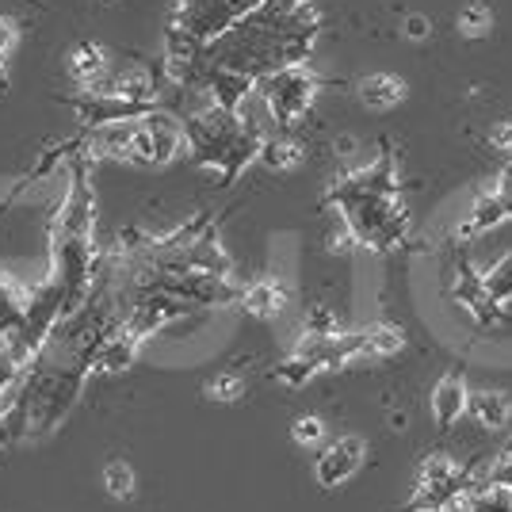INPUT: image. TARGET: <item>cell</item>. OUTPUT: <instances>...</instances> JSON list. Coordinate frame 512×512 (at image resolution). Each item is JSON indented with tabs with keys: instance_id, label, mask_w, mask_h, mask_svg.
Wrapping results in <instances>:
<instances>
[{
	"instance_id": "obj_1",
	"label": "cell",
	"mask_w": 512,
	"mask_h": 512,
	"mask_svg": "<svg viewBox=\"0 0 512 512\" xmlns=\"http://www.w3.org/2000/svg\"><path fill=\"white\" fill-rule=\"evenodd\" d=\"M318 12L310 0H260L195 65V88L222 111H241L264 77L302 65L318 39Z\"/></svg>"
},
{
	"instance_id": "obj_2",
	"label": "cell",
	"mask_w": 512,
	"mask_h": 512,
	"mask_svg": "<svg viewBox=\"0 0 512 512\" xmlns=\"http://www.w3.org/2000/svg\"><path fill=\"white\" fill-rule=\"evenodd\" d=\"M69 188L62 211L54 218L50 234V279L62 287L65 318L77 314L96 291L100 279V245H96V195H92V153L85 150V134L77 138L73 153L65 157Z\"/></svg>"
},
{
	"instance_id": "obj_3",
	"label": "cell",
	"mask_w": 512,
	"mask_h": 512,
	"mask_svg": "<svg viewBox=\"0 0 512 512\" xmlns=\"http://www.w3.org/2000/svg\"><path fill=\"white\" fill-rule=\"evenodd\" d=\"M180 123H184V142L192 146L195 165L218 172V188L237 184V176L264 150V134L253 119H245L241 111H222L218 104H211L207 92H203V104L188 107L180 115Z\"/></svg>"
},
{
	"instance_id": "obj_4",
	"label": "cell",
	"mask_w": 512,
	"mask_h": 512,
	"mask_svg": "<svg viewBox=\"0 0 512 512\" xmlns=\"http://www.w3.org/2000/svg\"><path fill=\"white\" fill-rule=\"evenodd\" d=\"M260 0H176L165 23V77L195 88V65L230 27L245 20Z\"/></svg>"
},
{
	"instance_id": "obj_5",
	"label": "cell",
	"mask_w": 512,
	"mask_h": 512,
	"mask_svg": "<svg viewBox=\"0 0 512 512\" xmlns=\"http://www.w3.org/2000/svg\"><path fill=\"white\" fill-rule=\"evenodd\" d=\"M344 222V234L352 245H363L371 253H398L409 249V211L398 195H375L337 207Z\"/></svg>"
},
{
	"instance_id": "obj_6",
	"label": "cell",
	"mask_w": 512,
	"mask_h": 512,
	"mask_svg": "<svg viewBox=\"0 0 512 512\" xmlns=\"http://www.w3.org/2000/svg\"><path fill=\"white\" fill-rule=\"evenodd\" d=\"M478 490L474 474L459 463H451L448 455H428L417 470V486L409 497L406 512H448L459 509L467 501V493Z\"/></svg>"
},
{
	"instance_id": "obj_7",
	"label": "cell",
	"mask_w": 512,
	"mask_h": 512,
	"mask_svg": "<svg viewBox=\"0 0 512 512\" xmlns=\"http://www.w3.org/2000/svg\"><path fill=\"white\" fill-rule=\"evenodd\" d=\"M325 85L318 73H310L306 65H287V69H279L272 77H264L256 92H260V100L264 107L272 111V119H276L279 127H295L302 115L314 107V96H318V88Z\"/></svg>"
},
{
	"instance_id": "obj_8",
	"label": "cell",
	"mask_w": 512,
	"mask_h": 512,
	"mask_svg": "<svg viewBox=\"0 0 512 512\" xmlns=\"http://www.w3.org/2000/svg\"><path fill=\"white\" fill-rule=\"evenodd\" d=\"M375 195H398V165H394V153L383 150L371 165L344 172L341 180L329 188V203L344 207V203H356V199H375Z\"/></svg>"
},
{
	"instance_id": "obj_9",
	"label": "cell",
	"mask_w": 512,
	"mask_h": 512,
	"mask_svg": "<svg viewBox=\"0 0 512 512\" xmlns=\"http://www.w3.org/2000/svg\"><path fill=\"white\" fill-rule=\"evenodd\" d=\"M360 467H363V440L360 436H337V440L321 444L318 459H314V478H318V486H325V490H337Z\"/></svg>"
},
{
	"instance_id": "obj_10",
	"label": "cell",
	"mask_w": 512,
	"mask_h": 512,
	"mask_svg": "<svg viewBox=\"0 0 512 512\" xmlns=\"http://www.w3.org/2000/svg\"><path fill=\"white\" fill-rule=\"evenodd\" d=\"M451 299L459 302L478 325H486V329L505 318V314H501L505 306H497V302L486 295V283H482V276L474 272L470 260H459V272H455V283H451Z\"/></svg>"
},
{
	"instance_id": "obj_11",
	"label": "cell",
	"mask_w": 512,
	"mask_h": 512,
	"mask_svg": "<svg viewBox=\"0 0 512 512\" xmlns=\"http://www.w3.org/2000/svg\"><path fill=\"white\" fill-rule=\"evenodd\" d=\"M467 379H463V371H451V375H444L440 383H436V390H432V417H436V428L440 432H451L455 428V421L467 413Z\"/></svg>"
},
{
	"instance_id": "obj_12",
	"label": "cell",
	"mask_w": 512,
	"mask_h": 512,
	"mask_svg": "<svg viewBox=\"0 0 512 512\" xmlns=\"http://www.w3.org/2000/svg\"><path fill=\"white\" fill-rule=\"evenodd\" d=\"M287 287L279 283V279H253V283H241V295H237V302L249 310V314H256V318H276L279 310L287 306Z\"/></svg>"
},
{
	"instance_id": "obj_13",
	"label": "cell",
	"mask_w": 512,
	"mask_h": 512,
	"mask_svg": "<svg viewBox=\"0 0 512 512\" xmlns=\"http://www.w3.org/2000/svg\"><path fill=\"white\" fill-rule=\"evenodd\" d=\"M406 348V333L394 321H375L360 329V360H386Z\"/></svg>"
},
{
	"instance_id": "obj_14",
	"label": "cell",
	"mask_w": 512,
	"mask_h": 512,
	"mask_svg": "<svg viewBox=\"0 0 512 512\" xmlns=\"http://www.w3.org/2000/svg\"><path fill=\"white\" fill-rule=\"evenodd\" d=\"M505 218H509V211H505L501 195H497V192H482L478 199H474L470 214L463 218V226H459V237H482V234H490L493 226H501Z\"/></svg>"
},
{
	"instance_id": "obj_15",
	"label": "cell",
	"mask_w": 512,
	"mask_h": 512,
	"mask_svg": "<svg viewBox=\"0 0 512 512\" xmlns=\"http://www.w3.org/2000/svg\"><path fill=\"white\" fill-rule=\"evenodd\" d=\"M467 413L478 425H486L497 432V428L509 425L512 402H509V394H501V390H474L467 398Z\"/></svg>"
},
{
	"instance_id": "obj_16",
	"label": "cell",
	"mask_w": 512,
	"mask_h": 512,
	"mask_svg": "<svg viewBox=\"0 0 512 512\" xmlns=\"http://www.w3.org/2000/svg\"><path fill=\"white\" fill-rule=\"evenodd\" d=\"M360 100L371 111H386V107L402 104V96H406V81H398V77H390V73H367L360 85Z\"/></svg>"
},
{
	"instance_id": "obj_17",
	"label": "cell",
	"mask_w": 512,
	"mask_h": 512,
	"mask_svg": "<svg viewBox=\"0 0 512 512\" xmlns=\"http://www.w3.org/2000/svg\"><path fill=\"white\" fill-rule=\"evenodd\" d=\"M459 509L463 512H512V490L478 482V490H470L467 501H463Z\"/></svg>"
},
{
	"instance_id": "obj_18",
	"label": "cell",
	"mask_w": 512,
	"mask_h": 512,
	"mask_svg": "<svg viewBox=\"0 0 512 512\" xmlns=\"http://www.w3.org/2000/svg\"><path fill=\"white\" fill-rule=\"evenodd\" d=\"M264 161L272 165V169H295L302 161V146L295 134H279V138H272V142H264Z\"/></svg>"
},
{
	"instance_id": "obj_19",
	"label": "cell",
	"mask_w": 512,
	"mask_h": 512,
	"mask_svg": "<svg viewBox=\"0 0 512 512\" xmlns=\"http://www.w3.org/2000/svg\"><path fill=\"white\" fill-rule=\"evenodd\" d=\"M482 283H486V295H490L497 306H505V302H512V253L501 256L497 264H493L490 272L482 276Z\"/></svg>"
},
{
	"instance_id": "obj_20",
	"label": "cell",
	"mask_w": 512,
	"mask_h": 512,
	"mask_svg": "<svg viewBox=\"0 0 512 512\" xmlns=\"http://www.w3.org/2000/svg\"><path fill=\"white\" fill-rule=\"evenodd\" d=\"M493 27V12L482 4V0H470L467 8L459 12V31L470 35V39H478V35H486Z\"/></svg>"
},
{
	"instance_id": "obj_21",
	"label": "cell",
	"mask_w": 512,
	"mask_h": 512,
	"mask_svg": "<svg viewBox=\"0 0 512 512\" xmlns=\"http://www.w3.org/2000/svg\"><path fill=\"white\" fill-rule=\"evenodd\" d=\"M104 486L111 497H130V493H134V470H130L127 463H111V467L104 470Z\"/></svg>"
},
{
	"instance_id": "obj_22",
	"label": "cell",
	"mask_w": 512,
	"mask_h": 512,
	"mask_svg": "<svg viewBox=\"0 0 512 512\" xmlns=\"http://www.w3.org/2000/svg\"><path fill=\"white\" fill-rule=\"evenodd\" d=\"M16 39H20L16 20H0V88H4V69H8L12 50H16Z\"/></svg>"
},
{
	"instance_id": "obj_23",
	"label": "cell",
	"mask_w": 512,
	"mask_h": 512,
	"mask_svg": "<svg viewBox=\"0 0 512 512\" xmlns=\"http://www.w3.org/2000/svg\"><path fill=\"white\" fill-rule=\"evenodd\" d=\"M207 390H211V398H218V402H237L241 390H245V383H241L237 375H214Z\"/></svg>"
},
{
	"instance_id": "obj_24",
	"label": "cell",
	"mask_w": 512,
	"mask_h": 512,
	"mask_svg": "<svg viewBox=\"0 0 512 512\" xmlns=\"http://www.w3.org/2000/svg\"><path fill=\"white\" fill-rule=\"evenodd\" d=\"M486 486H501V490H512V451L509 455H501L490 470H486V478H482Z\"/></svg>"
},
{
	"instance_id": "obj_25",
	"label": "cell",
	"mask_w": 512,
	"mask_h": 512,
	"mask_svg": "<svg viewBox=\"0 0 512 512\" xmlns=\"http://www.w3.org/2000/svg\"><path fill=\"white\" fill-rule=\"evenodd\" d=\"M295 440L299 444H321L325 440V425H321L318 417H302L299 425H295Z\"/></svg>"
},
{
	"instance_id": "obj_26",
	"label": "cell",
	"mask_w": 512,
	"mask_h": 512,
	"mask_svg": "<svg viewBox=\"0 0 512 512\" xmlns=\"http://www.w3.org/2000/svg\"><path fill=\"white\" fill-rule=\"evenodd\" d=\"M490 142H493V150L509 161L512 157V119L509 123H497V127L490 130Z\"/></svg>"
},
{
	"instance_id": "obj_27",
	"label": "cell",
	"mask_w": 512,
	"mask_h": 512,
	"mask_svg": "<svg viewBox=\"0 0 512 512\" xmlns=\"http://www.w3.org/2000/svg\"><path fill=\"white\" fill-rule=\"evenodd\" d=\"M493 192L501 195V203H505V211H509V218H512V157L501 165V176H497V188Z\"/></svg>"
},
{
	"instance_id": "obj_28",
	"label": "cell",
	"mask_w": 512,
	"mask_h": 512,
	"mask_svg": "<svg viewBox=\"0 0 512 512\" xmlns=\"http://www.w3.org/2000/svg\"><path fill=\"white\" fill-rule=\"evenodd\" d=\"M406 31L413 35V39H425V35H428V20H425V16H409Z\"/></svg>"
}]
</instances>
